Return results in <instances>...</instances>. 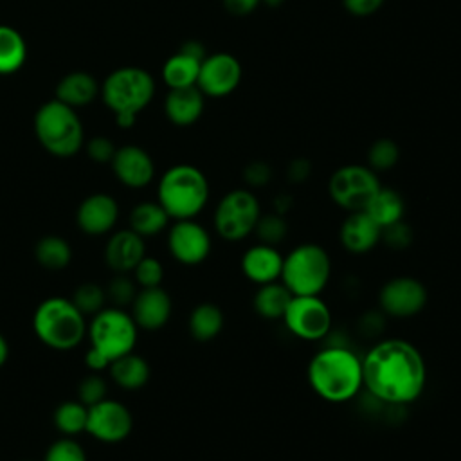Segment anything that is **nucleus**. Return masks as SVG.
<instances>
[{"label": "nucleus", "mask_w": 461, "mask_h": 461, "mask_svg": "<svg viewBox=\"0 0 461 461\" xmlns=\"http://www.w3.org/2000/svg\"><path fill=\"white\" fill-rule=\"evenodd\" d=\"M382 229L366 211L348 212L339 229V240L344 250L360 256L371 252L380 243Z\"/></svg>", "instance_id": "17"}, {"label": "nucleus", "mask_w": 461, "mask_h": 461, "mask_svg": "<svg viewBox=\"0 0 461 461\" xmlns=\"http://www.w3.org/2000/svg\"><path fill=\"white\" fill-rule=\"evenodd\" d=\"M36 261L47 270H61L72 259V249L61 236H43L34 247Z\"/></svg>", "instance_id": "31"}, {"label": "nucleus", "mask_w": 461, "mask_h": 461, "mask_svg": "<svg viewBox=\"0 0 461 461\" xmlns=\"http://www.w3.org/2000/svg\"><path fill=\"white\" fill-rule=\"evenodd\" d=\"M312 173V164L306 158H294L286 167V176L294 184L304 182Z\"/></svg>", "instance_id": "44"}, {"label": "nucleus", "mask_w": 461, "mask_h": 461, "mask_svg": "<svg viewBox=\"0 0 461 461\" xmlns=\"http://www.w3.org/2000/svg\"><path fill=\"white\" fill-rule=\"evenodd\" d=\"M133 274H135V281L142 288H153V286H160L164 279V267L158 259L151 256H144L133 268Z\"/></svg>", "instance_id": "36"}, {"label": "nucleus", "mask_w": 461, "mask_h": 461, "mask_svg": "<svg viewBox=\"0 0 461 461\" xmlns=\"http://www.w3.org/2000/svg\"><path fill=\"white\" fill-rule=\"evenodd\" d=\"M254 234L258 236L259 243H267V245H274L277 247L288 234V223L286 218L279 212H267L259 216Z\"/></svg>", "instance_id": "34"}, {"label": "nucleus", "mask_w": 461, "mask_h": 461, "mask_svg": "<svg viewBox=\"0 0 461 461\" xmlns=\"http://www.w3.org/2000/svg\"><path fill=\"white\" fill-rule=\"evenodd\" d=\"M243 276L254 285H267L279 281L283 268V254L277 247L267 243H256L249 247L240 261Z\"/></svg>", "instance_id": "18"}, {"label": "nucleus", "mask_w": 461, "mask_h": 461, "mask_svg": "<svg viewBox=\"0 0 461 461\" xmlns=\"http://www.w3.org/2000/svg\"><path fill=\"white\" fill-rule=\"evenodd\" d=\"M290 299L292 292L281 281H274L258 286L252 297V306L259 317L267 321H277L283 319Z\"/></svg>", "instance_id": "26"}, {"label": "nucleus", "mask_w": 461, "mask_h": 461, "mask_svg": "<svg viewBox=\"0 0 461 461\" xmlns=\"http://www.w3.org/2000/svg\"><path fill=\"white\" fill-rule=\"evenodd\" d=\"M85 148H86V155L90 157V160H94L97 164H110L117 151L113 140L104 135H95V137L88 139L85 142Z\"/></svg>", "instance_id": "41"}, {"label": "nucleus", "mask_w": 461, "mask_h": 461, "mask_svg": "<svg viewBox=\"0 0 461 461\" xmlns=\"http://www.w3.org/2000/svg\"><path fill=\"white\" fill-rule=\"evenodd\" d=\"M90 348L85 362L92 371L108 369V366L133 351L137 342V324L130 313L119 308H106L94 315L86 328Z\"/></svg>", "instance_id": "3"}, {"label": "nucleus", "mask_w": 461, "mask_h": 461, "mask_svg": "<svg viewBox=\"0 0 461 461\" xmlns=\"http://www.w3.org/2000/svg\"><path fill=\"white\" fill-rule=\"evenodd\" d=\"M131 308V317L137 328H144L149 331L162 328L169 321L173 312L171 297L162 286L142 288L135 295Z\"/></svg>", "instance_id": "19"}, {"label": "nucleus", "mask_w": 461, "mask_h": 461, "mask_svg": "<svg viewBox=\"0 0 461 461\" xmlns=\"http://www.w3.org/2000/svg\"><path fill=\"white\" fill-rule=\"evenodd\" d=\"M380 241H384L393 250H403L412 243V229L405 220H400L382 229Z\"/></svg>", "instance_id": "37"}, {"label": "nucleus", "mask_w": 461, "mask_h": 461, "mask_svg": "<svg viewBox=\"0 0 461 461\" xmlns=\"http://www.w3.org/2000/svg\"><path fill=\"white\" fill-rule=\"evenodd\" d=\"M290 205H292V198H290L286 193L277 194L276 200H274V212H279V214L285 216V214L288 212Z\"/></svg>", "instance_id": "47"}, {"label": "nucleus", "mask_w": 461, "mask_h": 461, "mask_svg": "<svg viewBox=\"0 0 461 461\" xmlns=\"http://www.w3.org/2000/svg\"><path fill=\"white\" fill-rule=\"evenodd\" d=\"M202 59H196L182 50L171 54L162 65V81L169 90L196 86Z\"/></svg>", "instance_id": "27"}, {"label": "nucleus", "mask_w": 461, "mask_h": 461, "mask_svg": "<svg viewBox=\"0 0 461 461\" xmlns=\"http://www.w3.org/2000/svg\"><path fill=\"white\" fill-rule=\"evenodd\" d=\"M169 220L158 202H140L130 212V229L142 238L155 236L167 227Z\"/></svg>", "instance_id": "30"}, {"label": "nucleus", "mask_w": 461, "mask_h": 461, "mask_svg": "<svg viewBox=\"0 0 461 461\" xmlns=\"http://www.w3.org/2000/svg\"><path fill=\"white\" fill-rule=\"evenodd\" d=\"M362 211H366L378 223V227L384 229L403 220L405 202L396 189L380 185Z\"/></svg>", "instance_id": "24"}, {"label": "nucleus", "mask_w": 461, "mask_h": 461, "mask_svg": "<svg viewBox=\"0 0 461 461\" xmlns=\"http://www.w3.org/2000/svg\"><path fill=\"white\" fill-rule=\"evenodd\" d=\"M99 92L101 85L90 72L85 70L68 72L56 85V99L76 110L94 103Z\"/></svg>", "instance_id": "23"}, {"label": "nucleus", "mask_w": 461, "mask_h": 461, "mask_svg": "<svg viewBox=\"0 0 461 461\" xmlns=\"http://www.w3.org/2000/svg\"><path fill=\"white\" fill-rule=\"evenodd\" d=\"M243 180L249 187H263L272 180V167L267 162L254 160L245 166Z\"/></svg>", "instance_id": "42"}, {"label": "nucleus", "mask_w": 461, "mask_h": 461, "mask_svg": "<svg viewBox=\"0 0 461 461\" xmlns=\"http://www.w3.org/2000/svg\"><path fill=\"white\" fill-rule=\"evenodd\" d=\"M34 135L45 151L59 158L72 157L85 146V128L76 108L56 97L36 110Z\"/></svg>", "instance_id": "5"}, {"label": "nucleus", "mask_w": 461, "mask_h": 461, "mask_svg": "<svg viewBox=\"0 0 461 461\" xmlns=\"http://www.w3.org/2000/svg\"><path fill=\"white\" fill-rule=\"evenodd\" d=\"M119 216V205L113 196L106 193H94L86 196L77 207V225L86 234L108 232Z\"/></svg>", "instance_id": "20"}, {"label": "nucleus", "mask_w": 461, "mask_h": 461, "mask_svg": "<svg viewBox=\"0 0 461 461\" xmlns=\"http://www.w3.org/2000/svg\"><path fill=\"white\" fill-rule=\"evenodd\" d=\"M380 185L378 173L367 164H346L331 173L328 193L335 205L353 212L362 211Z\"/></svg>", "instance_id": "10"}, {"label": "nucleus", "mask_w": 461, "mask_h": 461, "mask_svg": "<svg viewBox=\"0 0 461 461\" xmlns=\"http://www.w3.org/2000/svg\"><path fill=\"white\" fill-rule=\"evenodd\" d=\"M45 461H86V456L77 441L58 439L49 447Z\"/></svg>", "instance_id": "38"}, {"label": "nucleus", "mask_w": 461, "mask_h": 461, "mask_svg": "<svg viewBox=\"0 0 461 461\" xmlns=\"http://www.w3.org/2000/svg\"><path fill=\"white\" fill-rule=\"evenodd\" d=\"M283 322L297 339L321 340L330 335L331 312L321 295H292Z\"/></svg>", "instance_id": "11"}, {"label": "nucleus", "mask_w": 461, "mask_h": 461, "mask_svg": "<svg viewBox=\"0 0 461 461\" xmlns=\"http://www.w3.org/2000/svg\"><path fill=\"white\" fill-rule=\"evenodd\" d=\"M146 256L144 238L133 232L131 229H124L115 232L104 250V259L108 267L119 274H126L137 267V263Z\"/></svg>", "instance_id": "21"}, {"label": "nucleus", "mask_w": 461, "mask_h": 461, "mask_svg": "<svg viewBox=\"0 0 461 461\" xmlns=\"http://www.w3.org/2000/svg\"><path fill=\"white\" fill-rule=\"evenodd\" d=\"M27 61V43L22 32L0 23V76L16 74Z\"/></svg>", "instance_id": "29"}, {"label": "nucleus", "mask_w": 461, "mask_h": 461, "mask_svg": "<svg viewBox=\"0 0 461 461\" xmlns=\"http://www.w3.org/2000/svg\"><path fill=\"white\" fill-rule=\"evenodd\" d=\"M157 202L171 220H193L209 202V180L193 164H175L158 180Z\"/></svg>", "instance_id": "4"}, {"label": "nucleus", "mask_w": 461, "mask_h": 461, "mask_svg": "<svg viewBox=\"0 0 461 461\" xmlns=\"http://www.w3.org/2000/svg\"><path fill=\"white\" fill-rule=\"evenodd\" d=\"M106 295L117 304V306H126L130 303H133L137 292H135V285L124 276L119 274L117 277H113L108 286H106Z\"/></svg>", "instance_id": "40"}, {"label": "nucleus", "mask_w": 461, "mask_h": 461, "mask_svg": "<svg viewBox=\"0 0 461 461\" xmlns=\"http://www.w3.org/2000/svg\"><path fill=\"white\" fill-rule=\"evenodd\" d=\"M243 68L236 56L229 52H212L202 59L196 86L203 95L225 97L241 83Z\"/></svg>", "instance_id": "13"}, {"label": "nucleus", "mask_w": 461, "mask_h": 461, "mask_svg": "<svg viewBox=\"0 0 461 461\" xmlns=\"http://www.w3.org/2000/svg\"><path fill=\"white\" fill-rule=\"evenodd\" d=\"M259 216L261 205L258 196L247 187H238L230 189L220 198L214 209L212 223L220 238L234 243L254 234Z\"/></svg>", "instance_id": "9"}, {"label": "nucleus", "mask_w": 461, "mask_h": 461, "mask_svg": "<svg viewBox=\"0 0 461 461\" xmlns=\"http://www.w3.org/2000/svg\"><path fill=\"white\" fill-rule=\"evenodd\" d=\"M101 99L106 108L117 115L135 117L155 95L153 76L140 67H119L112 70L101 83Z\"/></svg>", "instance_id": "8"}, {"label": "nucleus", "mask_w": 461, "mask_h": 461, "mask_svg": "<svg viewBox=\"0 0 461 461\" xmlns=\"http://www.w3.org/2000/svg\"><path fill=\"white\" fill-rule=\"evenodd\" d=\"M205 106V95L198 86L173 88L164 99V113L169 122L175 126H191L194 124Z\"/></svg>", "instance_id": "22"}, {"label": "nucleus", "mask_w": 461, "mask_h": 461, "mask_svg": "<svg viewBox=\"0 0 461 461\" xmlns=\"http://www.w3.org/2000/svg\"><path fill=\"white\" fill-rule=\"evenodd\" d=\"M110 376L115 380V384L122 389H140L149 380V366L133 351L115 358L108 366Z\"/></svg>", "instance_id": "28"}, {"label": "nucleus", "mask_w": 461, "mask_h": 461, "mask_svg": "<svg viewBox=\"0 0 461 461\" xmlns=\"http://www.w3.org/2000/svg\"><path fill=\"white\" fill-rule=\"evenodd\" d=\"M331 259L319 243H299L283 256L279 281L292 295H319L330 283Z\"/></svg>", "instance_id": "7"}, {"label": "nucleus", "mask_w": 461, "mask_h": 461, "mask_svg": "<svg viewBox=\"0 0 461 461\" xmlns=\"http://www.w3.org/2000/svg\"><path fill=\"white\" fill-rule=\"evenodd\" d=\"M7 357H9V346H7V340L4 339V335L0 333V367L5 364Z\"/></svg>", "instance_id": "48"}, {"label": "nucleus", "mask_w": 461, "mask_h": 461, "mask_svg": "<svg viewBox=\"0 0 461 461\" xmlns=\"http://www.w3.org/2000/svg\"><path fill=\"white\" fill-rule=\"evenodd\" d=\"M77 394L79 402L85 403L86 407L95 405L106 398V382L97 375L85 376L77 387Z\"/></svg>", "instance_id": "39"}, {"label": "nucleus", "mask_w": 461, "mask_h": 461, "mask_svg": "<svg viewBox=\"0 0 461 461\" xmlns=\"http://www.w3.org/2000/svg\"><path fill=\"white\" fill-rule=\"evenodd\" d=\"M261 0H223V9L232 16H247L258 9Z\"/></svg>", "instance_id": "45"}, {"label": "nucleus", "mask_w": 461, "mask_h": 461, "mask_svg": "<svg viewBox=\"0 0 461 461\" xmlns=\"http://www.w3.org/2000/svg\"><path fill=\"white\" fill-rule=\"evenodd\" d=\"M106 292L97 285V283H81L72 295V303L74 306L86 317V315H95L97 312L103 310V303H104Z\"/></svg>", "instance_id": "35"}, {"label": "nucleus", "mask_w": 461, "mask_h": 461, "mask_svg": "<svg viewBox=\"0 0 461 461\" xmlns=\"http://www.w3.org/2000/svg\"><path fill=\"white\" fill-rule=\"evenodd\" d=\"M306 378L312 391L324 402H349L364 387L362 357L344 344H326L310 358Z\"/></svg>", "instance_id": "2"}, {"label": "nucleus", "mask_w": 461, "mask_h": 461, "mask_svg": "<svg viewBox=\"0 0 461 461\" xmlns=\"http://www.w3.org/2000/svg\"><path fill=\"white\" fill-rule=\"evenodd\" d=\"M225 326L223 310L214 303L196 304L187 319L189 333L198 342H209L216 339Z\"/></svg>", "instance_id": "25"}, {"label": "nucleus", "mask_w": 461, "mask_h": 461, "mask_svg": "<svg viewBox=\"0 0 461 461\" xmlns=\"http://www.w3.org/2000/svg\"><path fill=\"white\" fill-rule=\"evenodd\" d=\"M429 301L427 286L412 276L387 279L378 292V308L384 315L409 319L418 315Z\"/></svg>", "instance_id": "12"}, {"label": "nucleus", "mask_w": 461, "mask_h": 461, "mask_svg": "<svg viewBox=\"0 0 461 461\" xmlns=\"http://www.w3.org/2000/svg\"><path fill=\"white\" fill-rule=\"evenodd\" d=\"M110 166L119 182L131 189H140L148 185L155 176V164L151 155L137 144H126L117 148Z\"/></svg>", "instance_id": "16"}, {"label": "nucleus", "mask_w": 461, "mask_h": 461, "mask_svg": "<svg viewBox=\"0 0 461 461\" xmlns=\"http://www.w3.org/2000/svg\"><path fill=\"white\" fill-rule=\"evenodd\" d=\"M400 160V148L393 139H376L367 149V166L375 171H389Z\"/></svg>", "instance_id": "33"}, {"label": "nucleus", "mask_w": 461, "mask_h": 461, "mask_svg": "<svg viewBox=\"0 0 461 461\" xmlns=\"http://www.w3.org/2000/svg\"><path fill=\"white\" fill-rule=\"evenodd\" d=\"M384 2L385 0H342V5L349 14L357 18H366L375 14L384 5Z\"/></svg>", "instance_id": "43"}, {"label": "nucleus", "mask_w": 461, "mask_h": 461, "mask_svg": "<svg viewBox=\"0 0 461 461\" xmlns=\"http://www.w3.org/2000/svg\"><path fill=\"white\" fill-rule=\"evenodd\" d=\"M32 328L45 346L59 351L76 348L86 333L85 315L65 297L41 301L34 310Z\"/></svg>", "instance_id": "6"}, {"label": "nucleus", "mask_w": 461, "mask_h": 461, "mask_svg": "<svg viewBox=\"0 0 461 461\" xmlns=\"http://www.w3.org/2000/svg\"><path fill=\"white\" fill-rule=\"evenodd\" d=\"M178 50H182V52H185V54H189V56H193V58H196V59H203V58L207 56L205 47H203L202 41H198V40H187V41H184Z\"/></svg>", "instance_id": "46"}, {"label": "nucleus", "mask_w": 461, "mask_h": 461, "mask_svg": "<svg viewBox=\"0 0 461 461\" xmlns=\"http://www.w3.org/2000/svg\"><path fill=\"white\" fill-rule=\"evenodd\" d=\"M285 0H261V4H265L267 7H279Z\"/></svg>", "instance_id": "49"}, {"label": "nucleus", "mask_w": 461, "mask_h": 461, "mask_svg": "<svg viewBox=\"0 0 461 461\" xmlns=\"http://www.w3.org/2000/svg\"><path fill=\"white\" fill-rule=\"evenodd\" d=\"M86 416H88V407L85 403H81L79 400L77 402L68 400L56 407L54 425L63 434L74 436V434H79L85 430Z\"/></svg>", "instance_id": "32"}, {"label": "nucleus", "mask_w": 461, "mask_h": 461, "mask_svg": "<svg viewBox=\"0 0 461 461\" xmlns=\"http://www.w3.org/2000/svg\"><path fill=\"white\" fill-rule=\"evenodd\" d=\"M364 389L385 405H409L427 385L421 351L403 339H384L362 357Z\"/></svg>", "instance_id": "1"}, {"label": "nucleus", "mask_w": 461, "mask_h": 461, "mask_svg": "<svg viewBox=\"0 0 461 461\" xmlns=\"http://www.w3.org/2000/svg\"><path fill=\"white\" fill-rule=\"evenodd\" d=\"M133 427L131 412L126 405L115 400H101L88 407L85 432L103 443H119L128 438Z\"/></svg>", "instance_id": "14"}, {"label": "nucleus", "mask_w": 461, "mask_h": 461, "mask_svg": "<svg viewBox=\"0 0 461 461\" xmlns=\"http://www.w3.org/2000/svg\"><path fill=\"white\" fill-rule=\"evenodd\" d=\"M167 249L182 265H200L212 249L211 234L203 225L193 220H175L167 232Z\"/></svg>", "instance_id": "15"}]
</instances>
